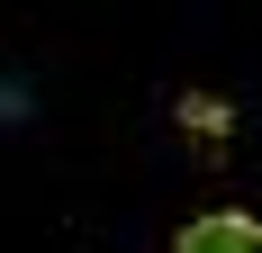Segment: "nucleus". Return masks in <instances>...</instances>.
I'll use <instances>...</instances> for the list:
<instances>
[{
    "instance_id": "obj_1",
    "label": "nucleus",
    "mask_w": 262,
    "mask_h": 253,
    "mask_svg": "<svg viewBox=\"0 0 262 253\" xmlns=\"http://www.w3.org/2000/svg\"><path fill=\"white\" fill-rule=\"evenodd\" d=\"M172 253H262V226L244 217V208H217V217L181 226V244H172Z\"/></svg>"
}]
</instances>
